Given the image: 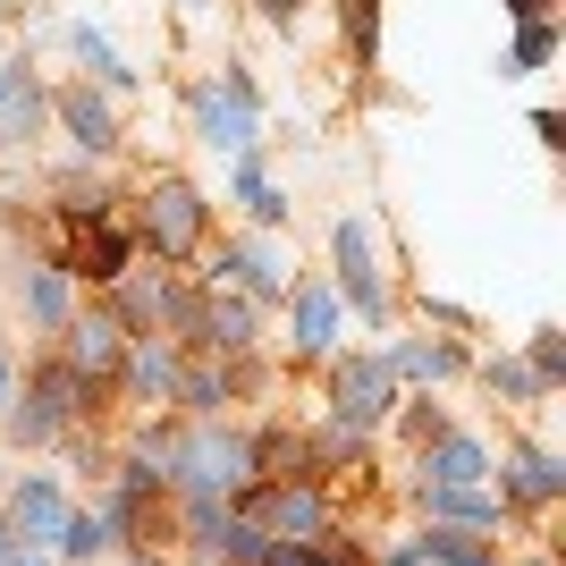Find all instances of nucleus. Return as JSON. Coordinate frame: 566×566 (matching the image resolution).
<instances>
[{
  "instance_id": "f257e3e1",
  "label": "nucleus",
  "mask_w": 566,
  "mask_h": 566,
  "mask_svg": "<svg viewBox=\"0 0 566 566\" xmlns=\"http://www.w3.org/2000/svg\"><path fill=\"white\" fill-rule=\"evenodd\" d=\"M94 415H111V380H85L69 355L51 347L43 364L25 373V389L9 398V440H18V449H60V431L94 423Z\"/></svg>"
},
{
  "instance_id": "f3484780",
  "label": "nucleus",
  "mask_w": 566,
  "mask_h": 566,
  "mask_svg": "<svg viewBox=\"0 0 566 566\" xmlns=\"http://www.w3.org/2000/svg\"><path fill=\"white\" fill-rule=\"evenodd\" d=\"M415 473L423 482H449V491H473V482H491V449L473 440V431H440L415 449Z\"/></svg>"
},
{
  "instance_id": "6e6552de",
  "label": "nucleus",
  "mask_w": 566,
  "mask_h": 566,
  "mask_svg": "<svg viewBox=\"0 0 566 566\" xmlns=\"http://www.w3.org/2000/svg\"><path fill=\"white\" fill-rule=\"evenodd\" d=\"M203 280L237 287V296H254V305H280L287 287H296V280H287V254L271 245V237H229V245L203 262Z\"/></svg>"
},
{
  "instance_id": "20e7f679",
  "label": "nucleus",
  "mask_w": 566,
  "mask_h": 566,
  "mask_svg": "<svg viewBox=\"0 0 566 566\" xmlns=\"http://www.w3.org/2000/svg\"><path fill=\"white\" fill-rule=\"evenodd\" d=\"M212 229V203L187 187V178H153L144 187V212H136V245H153L161 262H187Z\"/></svg>"
},
{
  "instance_id": "2eb2a0df",
  "label": "nucleus",
  "mask_w": 566,
  "mask_h": 566,
  "mask_svg": "<svg viewBox=\"0 0 566 566\" xmlns=\"http://www.w3.org/2000/svg\"><path fill=\"white\" fill-rule=\"evenodd\" d=\"M262 347V305L254 296H203V331H195V355H254Z\"/></svg>"
},
{
  "instance_id": "a211bd4d",
  "label": "nucleus",
  "mask_w": 566,
  "mask_h": 566,
  "mask_svg": "<svg viewBox=\"0 0 566 566\" xmlns=\"http://www.w3.org/2000/svg\"><path fill=\"white\" fill-rule=\"evenodd\" d=\"M389 380H415V389H440V380L465 373V347L457 338H398V347H380Z\"/></svg>"
},
{
  "instance_id": "ddd939ff",
  "label": "nucleus",
  "mask_w": 566,
  "mask_h": 566,
  "mask_svg": "<svg viewBox=\"0 0 566 566\" xmlns=\"http://www.w3.org/2000/svg\"><path fill=\"white\" fill-rule=\"evenodd\" d=\"M0 524L18 533V542H60V524H69V499L51 473H18L9 491H0Z\"/></svg>"
},
{
  "instance_id": "393cba45",
  "label": "nucleus",
  "mask_w": 566,
  "mask_h": 566,
  "mask_svg": "<svg viewBox=\"0 0 566 566\" xmlns=\"http://www.w3.org/2000/svg\"><path fill=\"white\" fill-rule=\"evenodd\" d=\"M482 380H491V398H507V406H542V398H549L542 373H533L524 355H491V364H482Z\"/></svg>"
},
{
  "instance_id": "0eeeda50",
  "label": "nucleus",
  "mask_w": 566,
  "mask_h": 566,
  "mask_svg": "<svg viewBox=\"0 0 566 566\" xmlns=\"http://www.w3.org/2000/svg\"><path fill=\"white\" fill-rule=\"evenodd\" d=\"M136 229L127 220H85V229H69L60 237V271H69L76 287H111V280H127L136 271Z\"/></svg>"
},
{
  "instance_id": "39448f33",
  "label": "nucleus",
  "mask_w": 566,
  "mask_h": 566,
  "mask_svg": "<svg viewBox=\"0 0 566 566\" xmlns=\"http://www.w3.org/2000/svg\"><path fill=\"white\" fill-rule=\"evenodd\" d=\"M389 406H398V380H389L380 347L373 355H331V415H322V423H347V431L373 440V431L389 423Z\"/></svg>"
},
{
  "instance_id": "58836bf2",
  "label": "nucleus",
  "mask_w": 566,
  "mask_h": 566,
  "mask_svg": "<svg viewBox=\"0 0 566 566\" xmlns=\"http://www.w3.org/2000/svg\"><path fill=\"white\" fill-rule=\"evenodd\" d=\"M187 9H212V0H187Z\"/></svg>"
},
{
  "instance_id": "7c9ffc66",
  "label": "nucleus",
  "mask_w": 566,
  "mask_h": 566,
  "mask_svg": "<svg viewBox=\"0 0 566 566\" xmlns=\"http://www.w3.org/2000/svg\"><path fill=\"white\" fill-rule=\"evenodd\" d=\"M423 313L440 322V331H473V313H465V305H449V296H423Z\"/></svg>"
},
{
  "instance_id": "5701e85b",
  "label": "nucleus",
  "mask_w": 566,
  "mask_h": 566,
  "mask_svg": "<svg viewBox=\"0 0 566 566\" xmlns=\"http://www.w3.org/2000/svg\"><path fill=\"white\" fill-rule=\"evenodd\" d=\"M69 51H76V69H85V85H102V94H127L136 85V69L111 51V34H94V25H69Z\"/></svg>"
},
{
  "instance_id": "a878e982",
  "label": "nucleus",
  "mask_w": 566,
  "mask_h": 566,
  "mask_svg": "<svg viewBox=\"0 0 566 566\" xmlns=\"http://www.w3.org/2000/svg\"><path fill=\"white\" fill-rule=\"evenodd\" d=\"M549 60H558V25H549V18H524L516 25V51L499 60V76H533V69H549Z\"/></svg>"
},
{
  "instance_id": "2f4dec72",
  "label": "nucleus",
  "mask_w": 566,
  "mask_h": 566,
  "mask_svg": "<svg viewBox=\"0 0 566 566\" xmlns=\"http://www.w3.org/2000/svg\"><path fill=\"white\" fill-rule=\"evenodd\" d=\"M296 18H305V0H262V25H280V34H296Z\"/></svg>"
},
{
  "instance_id": "c85d7f7f",
  "label": "nucleus",
  "mask_w": 566,
  "mask_h": 566,
  "mask_svg": "<svg viewBox=\"0 0 566 566\" xmlns=\"http://www.w3.org/2000/svg\"><path fill=\"white\" fill-rule=\"evenodd\" d=\"M524 364L542 373V389H558V380H566V347H558V331H533V347H524Z\"/></svg>"
},
{
  "instance_id": "e433bc0d",
  "label": "nucleus",
  "mask_w": 566,
  "mask_h": 566,
  "mask_svg": "<svg viewBox=\"0 0 566 566\" xmlns=\"http://www.w3.org/2000/svg\"><path fill=\"white\" fill-rule=\"evenodd\" d=\"M524 566H558V549H549V542H542V558H524Z\"/></svg>"
},
{
  "instance_id": "423d86ee",
  "label": "nucleus",
  "mask_w": 566,
  "mask_h": 566,
  "mask_svg": "<svg viewBox=\"0 0 566 566\" xmlns=\"http://www.w3.org/2000/svg\"><path fill=\"white\" fill-rule=\"evenodd\" d=\"M178 373H187L178 338L144 331V338H127V355H118V373H111V398H127L136 415H161V406L178 398Z\"/></svg>"
},
{
  "instance_id": "dca6fc26",
  "label": "nucleus",
  "mask_w": 566,
  "mask_h": 566,
  "mask_svg": "<svg viewBox=\"0 0 566 566\" xmlns=\"http://www.w3.org/2000/svg\"><path fill=\"white\" fill-rule=\"evenodd\" d=\"M415 507H423V524H457V533H499V524H507V499H491L482 482H473V491L415 482Z\"/></svg>"
},
{
  "instance_id": "4c0bfd02",
  "label": "nucleus",
  "mask_w": 566,
  "mask_h": 566,
  "mask_svg": "<svg viewBox=\"0 0 566 566\" xmlns=\"http://www.w3.org/2000/svg\"><path fill=\"white\" fill-rule=\"evenodd\" d=\"M9 76H18V69H0V102H9Z\"/></svg>"
},
{
  "instance_id": "9b49d317",
  "label": "nucleus",
  "mask_w": 566,
  "mask_h": 566,
  "mask_svg": "<svg viewBox=\"0 0 566 566\" xmlns=\"http://www.w3.org/2000/svg\"><path fill=\"white\" fill-rule=\"evenodd\" d=\"M331 245H338V305L347 313H364V322H389V287H380V262H373V229H364V220H338L331 229Z\"/></svg>"
},
{
  "instance_id": "9d476101",
  "label": "nucleus",
  "mask_w": 566,
  "mask_h": 566,
  "mask_svg": "<svg viewBox=\"0 0 566 566\" xmlns=\"http://www.w3.org/2000/svg\"><path fill=\"white\" fill-rule=\"evenodd\" d=\"M491 473H499V499L524 507V516H542V507L566 499V457L542 449V440H516L507 457H491Z\"/></svg>"
},
{
  "instance_id": "7ed1b4c3",
  "label": "nucleus",
  "mask_w": 566,
  "mask_h": 566,
  "mask_svg": "<svg viewBox=\"0 0 566 566\" xmlns=\"http://www.w3.org/2000/svg\"><path fill=\"white\" fill-rule=\"evenodd\" d=\"M195 136L212 144L220 161H237V153L262 144V94H254V76L237 69V60L212 76V85H195Z\"/></svg>"
},
{
  "instance_id": "412c9836",
  "label": "nucleus",
  "mask_w": 566,
  "mask_h": 566,
  "mask_svg": "<svg viewBox=\"0 0 566 566\" xmlns=\"http://www.w3.org/2000/svg\"><path fill=\"white\" fill-rule=\"evenodd\" d=\"M43 118H51V94L18 69V76H9V102H0V144H9V153H25V144L43 136Z\"/></svg>"
},
{
  "instance_id": "72a5a7b5",
  "label": "nucleus",
  "mask_w": 566,
  "mask_h": 566,
  "mask_svg": "<svg viewBox=\"0 0 566 566\" xmlns=\"http://www.w3.org/2000/svg\"><path fill=\"white\" fill-rule=\"evenodd\" d=\"M9 398H18V364H9V347H0V415H9Z\"/></svg>"
},
{
  "instance_id": "aec40b11",
  "label": "nucleus",
  "mask_w": 566,
  "mask_h": 566,
  "mask_svg": "<svg viewBox=\"0 0 566 566\" xmlns=\"http://www.w3.org/2000/svg\"><path fill=\"white\" fill-rule=\"evenodd\" d=\"M245 440H254V482H322L296 423H262V431H245Z\"/></svg>"
},
{
  "instance_id": "1a4fd4ad",
  "label": "nucleus",
  "mask_w": 566,
  "mask_h": 566,
  "mask_svg": "<svg viewBox=\"0 0 566 566\" xmlns=\"http://www.w3.org/2000/svg\"><path fill=\"white\" fill-rule=\"evenodd\" d=\"M280 305H287V355H296V364H331L338 355V322H347L338 287L331 280H296Z\"/></svg>"
},
{
  "instance_id": "4be33fe9",
  "label": "nucleus",
  "mask_w": 566,
  "mask_h": 566,
  "mask_svg": "<svg viewBox=\"0 0 566 566\" xmlns=\"http://www.w3.org/2000/svg\"><path fill=\"white\" fill-rule=\"evenodd\" d=\"M229 195L245 203V220H254V229H287V195L262 178L254 153H237V161H229Z\"/></svg>"
},
{
  "instance_id": "c9c22d12",
  "label": "nucleus",
  "mask_w": 566,
  "mask_h": 566,
  "mask_svg": "<svg viewBox=\"0 0 566 566\" xmlns=\"http://www.w3.org/2000/svg\"><path fill=\"white\" fill-rule=\"evenodd\" d=\"M127 566H178L169 549H127Z\"/></svg>"
},
{
  "instance_id": "f8f14e48",
  "label": "nucleus",
  "mask_w": 566,
  "mask_h": 566,
  "mask_svg": "<svg viewBox=\"0 0 566 566\" xmlns=\"http://www.w3.org/2000/svg\"><path fill=\"white\" fill-rule=\"evenodd\" d=\"M127 338H136V331H127L111 305H85V313H69V322H60V355H69L85 380H111L118 355H127Z\"/></svg>"
},
{
  "instance_id": "b1692460",
  "label": "nucleus",
  "mask_w": 566,
  "mask_h": 566,
  "mask_svg": "<svg viewBox=\"0 0 566 566\" xmlns=\"http://www.w3.org/2000/svg\"><path fill=\"white\" fill-rule=\"evenodd\" d=\"M51 549H60V558H69V566H94V558H111V524H102L94 516V507H69V524H60V542H51Z\"/></svg>"
},
{
  "instance_id": "6ab92c4d",
  "label": "nucleus",
  "mask_w": 566,
  "mask_h": 566,
  "mask_svg": "<svg viewBox=\"0 0 566 566\" xmlns=\"http://www.w3.org/2000/svg\"><path fill=\"white\" fill-rule=\"evenodd\" d=\"M18 305H25L34 331H60V322L76 313V280L60 271V262H18Z\"/></svg>"
},
{
  "instance_id": "4468645a",
  "label": "nucleus",
  "mask_w": 566,
  "mask_h": 566,
  "mask_svg": "<svg viewBox=\"0 0 566 566\" xmlns=\"http://www.w3.org/2000/svg\"><path fill=\"white\" fill-rule=\"evenodd\" d=\"M51 111H60V127H69V144L76 153H85V161H111L118 144V111H111V94H94V85H69V94L51 102Z\"/></svg>"
},
{
  "instance_id": "cd10ccee",
  "label": "nucleus",
  "mask_w": 566,
  "mask_h": 566,
  "mask_svg": "<svg viewBox=\"0 0 566 566\" xmlns=\"http://www.w3.org/2000/svg\"><path fill=\"white\" fill-rule=\"evenodd\" d=\"M389 415H398V431H406V440H415V449H423V440H440V431H449V415L431 406V389H415V398H398V406H389Z\"/></svg>"
},
{
  "instance_id": "f03ea898",
  "label": "nucleus",
  "mask_w": 566,
  "mask_h": 566,
  "mask_svg": "<svg viewBox=\"0 0 566 566\" xmlns=\"http://www.w3.org/2000/svg\"><path fill=\"white\" fill-rule=\"evenodd\" d=\"M254 482V440L220 415V423H187L178 457H169V499H237Z\"/></svg>"
},
{
  "instance_id": "c756f323",
  "label": "nucleus",
  "mask_w": 566,
  "mask_h": 566,
  "mask_svg": "<svg viewBox=\"0 0 566 566\" xmlns=\"http://www.w3.org/2000/svg\"><path fill=\"white\" fill-rule=\"evenodd\" d=\"M262 566H322V542H280V533H271V542H262Z\"/></svg>"
},
{
  "instance_id": "bb28decb",
  "label": "nucleus",
  "mask_w": 566,
  "mask_h": 566,
  "mask_svg": "<svg viewBox=\"0 0 566 566\" xmlns=\"http://www.w3.org/2000/svg\"><path fill=\"white\" fill-rule=\"evenodd\" d=\"M338 25H347L355 60L373 69V51H380V0H338Z\"/></svg>"
},
{
  "instance_id": "f704fd0d",
  "label": "nucleus",
  "mask_w": 566,
  "mask_h": 566,
  "mask_svg": "<svg viewBox=\"0 0 566 566\" xmlns=\"http://www.w3.org/2000/svg\"><path fill=\"white\" fill-rule=\"evenodd\" d=\"M499 9H507L516 25H524V18H549V0H499Z\"/></svg>"
},
{
  "instance_id": "473e14b6",
  "label": "nucleus",
  "mask_w": 566,
  "mask_h": 566,
  "mask_svg": "<svg viewBox=\"0 0 566 566\" xmlns=\"http://www.w3.org/2000/svg\"><path fill=\"white\" fill-rule=\"evenodd\" d=\"M0 566H51V549H34V542H9V549H0Z\"/></svg>"
}]
</instances>
